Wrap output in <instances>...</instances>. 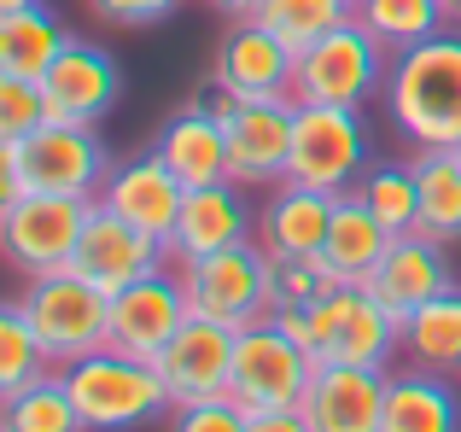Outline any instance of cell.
<instances>
[{
    "mask_svg": "<svg viewBox=\"0 0 461 432\" xmlns=\"http://www.w3.org/2000/svg\"><path fill=\"white\" fill-rule=\"evenodd\" d=\"M385 117L409 147L456 152L461 147V30L392 53L385 70Z\"/></svg>",
    "mask_w": 461,
    "mask_h": 432,
    "instance_id": "1",
    "label": "cell"
},
{
    "mask_svg": "<svg viewBox=\"0 0 461 432\" xmlns=\"http://www.w3.org/2000/svg\"><path fill=\"white\" fill-rule=\"evenodd\" d=\"M275 328L315 356V368H385L403 345V321L368 292L345 281L304 310H275Z\"/></svg>",
    "mask_w": 461,
    "mask_h": 432,
    "instance_id": "2",
    "label": "cell"
},
{
    "mask_svg": "<svg viewBox=\"0 0 461 432\" xmlns=\"http://www.w3.org/2000/svg\"><path fill=\"white\" fill-rule=\"evenodd\" d=\"M65 380H70V398H77L88 432H135V427H147V421L176 410L164 380H158V368L129 356V351H117V345L70 363Z\"/></svg>",
    "mask_w": 461,
    "mask_h": 432,
    "instance_id": "3",
    "label": "cell"
},
{
    "mask_svg": "<svg viewBox=\"0 0 461 432\" xmlns=\"http://www.w3.org/2000/svg\"><path fill=\"white\" fill-rule=\"evenodd\" d=\"M18 304H23V316H30V328L53 368L82 363V356L105 351V339H112V298L94 281H82L77 269L30 274Z\"/></svg>",
    "mask_w": 461,
    "mask_h": 432,
    "instance_id": "4",
    "label": "cell"
},
{
    "mask_svg": "<svg viewBox=\"0 0 461 432\" xmlns=\"http://www.w3.org/2000/svg\"><path fill=\"white\" fill-rule=\"evenodd\" d=\"M181 286H187L193 316L222 321V328H234V333L275 316V257L258 239L181 263Z\"/></svg>",
    "mask_w": 461,
    "mask_h": 432,
    "instance_id": "5",
    "label": "cell"
},
{
    "mask_svg": "<svg viewBox=\"0 0 461 432\" xmlns=\"http://www.w3.org/2000/svg\"><path fill=\"white\" fill-rule=\"evenodd\" d=\"M374 164V140L357 105H315L298 100V123H293V164L286 182L321 187V194H350L362 182V170Z\"/></svg>",
    "mask_w": 461,
    "mask_h": 432,
    "instance_id": "6",
    "label": "cell"
},
{
    "mask_svg": "<svg viewBox=\"0 0 461 432\" xmlns=\"http://www.w3.org/2000/svg\"><path fill=\"white\" fill-rule=\"evenodd\" d=\"M385 70H392V53L350 18L298 53L293 94L298 100H315V105H357L362 112L374 94H385Z\"/></svg>",
    "mask_w": 461,
    "mask_h": 432,
    "instance_id": "7",
    "label": "cell"
},
{
    "mask_svg": "<svg viewBox=\"0 0 461 432\" xmlns=\"http://www.w3.org/2000/svg\"><path fill=\"white\" fill-rule=\"evenodd\" d=\"M88 211H94V199H65V194H35V187H23L6 205V216H0V257H6L23 281H30V274L70 269Z\"/></svg>",
    "mask_w": 461,
    "mask_h": 432,
    "instance_id": "8",
    "label": "cell"
},
{
    "mask_svg": "<svg viewBox=\"0 0 461 432\" xmlns=\"http://www.w3.org/2000/svg\"><path fill=\"white\" fill-rule=\"evenodd\" d=\"M310 380H315V356L298 339H286L275 328V316L234 333V386H228V398L246 415L251 410H298Z\"/></svg>",
    "mask_w": 461,
    "mask_h": 432,
    "instance_id": "9",
    "label": "cell"
},
{
    "mask_svg": "<svg viewBox=\"0 0 461 432\" xmlns=\"http://www.w3.org/2000/svg\"><path fill=\"white\" fill-rule=\"evenodd\" d=\"M18 170L23 187L35 194H65V199H100L112 152L94 129L82 123H41L18 140Z\"/></svg>",
    "mask_w": 461,
    "mask_h": 432,
    "instance_id": "10",
    "label": "cell"
},
{
    "mask_svg": "<svg viewBox=\"0 0 461 432\" xmlns=\"http://www.w3.org/2000/svg\"><path fill=\"white\" fill-rule=\"evenodd\" d=\"M41 100H47V123L100 129L105 117H112V105L123 100V65H117L100 41H77V35H70V47L41 76Z\"/></svg>",
    "mask_w": 461,
    "mask_h": 432,
    "instance_id": "11",
    "label": "cell"
},
{
    "mask_svg": "<svg viewBox=\"0 0 461 432\" xmlns=\"http://www.w3.org/2000/svg\"><path fill=\"white\" fill-rule=\"evenodd\" d=\"M293 123H298V94H269V100H240L228 117V176L240 187H275L286 182L293 164Z\"/></svg>",
    "mask_w": 461,
    "mask_h": 432,
    "instance_id": "12",
    "label": "cell"
},
{
    "mask_svg": "<svg viewBox=\"0 0 461 432\" xmlns=\"http://www.w3.org/2000/svg\"><path fill=\"white\" fill-rule=\"evenodd\" d=\"M164 263H169L164 239H152L147 228L123 222L117 211H105L100 199H94L88 222H82V239H77V257H70V269H77L82 281H94L112 298V292H123L129 281H140V274H158Z\"/></svg>",
    "mask_w": 461,
    "mask_h": 432,
    "instance_id": "13",
    "label": "cell"
},
{
    "mask_svg": "<svg viewBox=\"0 0 461 432\" xmlns=\"http://www.w3.org/2000/svg\"><path fill=\"white\" fill-rule=\"evenodd\" d=\"M187 316H193V310H187L181 269L176 274H169V269L140 274V281H129L123 292H112V339H105V345H117V351L152 363V356L187 328Z\"/></svg>",
    "mask_w": 461,
    "mask_h": 432,
    "instance_id": "14",
    "label": "cell"
},
{
    "mask_svg": "<svg viewBox=\"0 0 461 432\" xmlns=\"http://www.w3.org/2000/svg\"><path fill=\"white\" fill-rule=\"evenodd\" d=\"M169 403H199V398H228L234 386V328L222 321L187 316V328L152 356Z\"/></svg>",
    "mask_w": 461,
    "mask_h": 432,
    "instance_id": "15",
    "label": "cell"
},
{
    "mask_svg": "<svg viewBox=\"0 0 461 432\" xmlns=\"http://www.w3.org/2000/svg\"><path fill=\"white\" fill-rule=\"evenodd\" d=\"M181 199H187V187H181V176L158 158V147H140V152H129L123 164H112V170H105V187H100L105 211H117L123 222L147 228V234L164 239V246H169V234H176Z\"/></svg>",
    "mask_w": 461,
    "mask_h": 432,
    "instance_id": "16",
    "label": "cell"
},
{
    "mask_svg": "<svg viewBox=\"0 0 461 432\" xmlns=\"http://www.w3.org/2000/svg\"><path fill=\"white\" fill-rule=\"evenodd\" d=\"M362 286H368V292L380 298L397 321H403V316H415L427 298L450 292V286H456V263H450V251H444V239L397 234L392 246H385V257L368 269V281H362Z\"/></svg>",
    "mask_w": 461,
    "mask_h": 432,
    "instance_id": "17",
    "label": "cell"
},
{
    "mask_svg": "<svg viewBox=\"0 0 461 432\" xmlns=\"http://www.w3.org/2000/svg\"><path fill=\"white\" fill-rule=\"evenodd\" d=\"M246 239H258V211L246 205L240 182L187 187L181 216H176V234H169V257L193 263V257H211V251L246 246Z\"/></svg>",
    "mask_w": 461,
    "mask_h": 432,
    "instance_id": "18",
    "label": "cell"
},
{
    "mask_svg": "<svg viewBox=\"0 0 461 432\" xmlns=\"http://www.w3.org/2000/svg\"><path fill=\"white\" fill-rule=\"evenodd\" d=\"M293 65H298V53L281 35H269L258 18H234V30L216 47L211 76L228 94H240V100H269V94H293Z\"/></svg>",
    "mask_w": 461,
    "mask_h": 432,
    "instance_id": "19",
    "label": "cell"
},
{
    "mask_svg": "<svg viewBox=\"0 0 461 432\" xmlns=\"http://www.w3.org/2000/svg\"><path fill=\"white\" fill-rule=\"evenodd\" d=\"M333 199L339 194H321V187H304V182H275L269 199L258 205V246L275 263L281 257H315L327 246Z\"/></svg>",
    "mask_w": 461,
    "mask_h": 432,
    "instance_id": "20",
    "label": "cell"
},
{
    "mask_svg": "<svg viewBox=\"0 0 461 432\" xmlns=\"http://www.w3.org/2000/svg\"><path fill=\"white\" fill-rule=\"evenodd\" d=\"M298 410L310 432H380L385 368H315Z\"/></svg>",
    "mask_w": 461,
    "mask_h": 432,
    "instance_id": "21",
    "label": "cell"
},
{
    "mask_svg": "<svg viewBox=\"0 0 461 432\" xmlns=\"http://www.w3.org/2000/svg\"><path fill=\"white\" fill-rule=\"evenodd\" d=\"M380 432H461V392L438 368H397L385 374Z\"/></svg>",
    "mask_w": 461,
    "mask_h": 432,
    "instance_id": "22",
    "label": "cell"
},
{
    "mask_svg": "<svg viewBox=\"0 0 461 432\" xmlns=\"http://www.w3.org/2000/svg\"><path fill=\"white\" fill-rule=\"evenodd\" d=\"M158 158L181 176V187H211V182H234L228 176V129L204 112L199 100L181 105L164 129H158Z\"/></svg>",
    "mask_w": 461,
    "mask_h": 432,
    "instance_id": "23",
    "label": "cell"
},
{
    "mask_svg": "<svg viewBox=\"0 0 461 432\" xmlns=\"http://www.w3.org/2000/svg\"><path fill=\"white\" fill-rule=\"evenodd\" d=\"M392 228L380 222V216L368 211V199L350 187V194H339L333 199V222H327V246H321V257L333 263V274L339 281H368V269L385 257V246H392Z\"/></svg>",
    "mask_w": 461,
    "mask_h": 432,
    "instance_id": "24",
    "label": "cell"
},
{
    "mask_svg": "<svg viewBox=\"0 0 461 432\" xmlns=\"http://www.w3.org/2000/svg\"><path fill=\"white\" fill-rule=\"evenodd\" d=\"M65 47H70V35L47 12V0L41 6H23V12H0V76L41 82Z\"/></svg>",
    "mask_w": 461,
    "mask_h": 432,
    "instance_id": "25",
    "label": "cell"
},
{
    "mask_svg": "<svg viewBox=\"0 0 461 432\" xmlns=\"http://www.w3.org/2000/svg\"><path fill=\"white\" fill-rule=\"evenodd\" d=\"M403 351H409V363H420V368L456 374L461 368V286L427 298L415 316H403Z\"/></svg>",
    "mask_w": 461,
    "mask_h": 432,
    "instance_id": "26",
    "label": "cell"
},
{
    "mask_svg": "<svg viewBox=\"0 0 461 432\" xmlns=\"http://www.w3.org/2000/svg\"><path fill=\"white\" fill-rule=\"evenodd\" d=\"M415 182H420V216H415V234L427 239H461V158L456 152H427L415 147Z\"/></svg>",
    "mask_w": 461,
    "mask_h": 432,
    "instance_id": "27",
    "label": "cell"
},
{
    "mask_svg": "<svg viewBox=\"0 0 461 432\" xmlns=\"http://www.w3.org/2000/svg\"><path fill=\"white\" fill-rule=\"evenodd\" d=\"M0 427L6 432H88L77 398H70L65 368H47V374H35L23 392H12V398L0 403Z\"/></svg>",
    "mask_w": 461,
    "mask_h": 432,
    "instance_id": "28",
    "label": "cell"
},
{
    "mask_svg": "<svg viewBox=\"0 0 461 432\" xmlns=\"http://www.w3.org/2000/svg\"><path fill=\"white\" fill-rule=\"evenodd\" d=\"M357 23L385 47V53H403V47L450 30L444 0H357Z\"/></svg>",
    "mask_w": 461,
    "mask_h": 432,
    "instance_id": "29",
    "label": "cell"
},
{
    "mask_svg": "<svg viewBox=\"0 0 461 432\" xmlns=\"http://www.w3.org/2000/svg\"><path fill=\"white\" fill-rule=\"evenodd\" d=\"M251 18H258L269 35H281L293 53H304V47H315L327 30H339V23L357 18V6H350V0H258Z\"/></svg>",
    "mask_w": 461,
    "mask_h": 432,
    "instance_id": "30",
    "label": "cell"
},
{
    "mask_svg": "<svg viewBox=\"0 0 461 432\" xmlns=\"http://www.w3.org/2000/svg\"><path fill=\"white\" fill-rule=\"evenodd\" d=\"M357 194L368 199V211L380 216L392 234H415V216H420V182H415V164H368L357 182Z\"/></svg>",
    "mask_w": 461,
    "mask_h": 432,
    "instance_id": "31",
    "label": "cell"
},
{
    "mask_svg": "<svg viewBox=\"0 0 461 432\" xmlns=\"http://www.w3.org/2000/svg\"><path fill=\"white\" fill-rule=\"evenodd\" d=\"M47 368L53 363H47L23 304H0V403H6L12 392H23L35 374H47Z\"/></svg>",
    "mask_w": 461,
    "mask_h": 432,
    "instance_id": "32",
    "label": "cell"
},
{
    "mask_svg": "<svg viewBox=\"0 0 461 432\" xmlns=\"http://www.w3.org/2000/svg\"><path fill=\"white\" fill-rule=\"evenodd\" d=\"M333 286H345L333 274V263L315 251V257H281L275 263V310H304L315 298H327Z\"/></svg>",
    "mask_w": 461,
    "mask_h": 432,
    "instance_id": "33",
    "label": "cell"
},
{
    "mask_svg": "<svg viewBox=\"0 0 461 432\" xmlns=\"http://www.w3.org/2000/svg\"><path fill=\"white\" fill-rule=\"evenodd\" d=\"M47 123V100H41V82H23V76H0V140H23L30 129Z\"/></svg>",
    "mask_w": 461,
    "mask_h": 432,
    "instance_id": "34",
    "label": "cell"
},
{
    "mask_svg": "<svg viewBox=\"0 0 461 432\" xmlns=\"http://www.w3.org/2000/svg\"><path fill=\"white\" fill-rule=\"evenodd\" d=\"M169 432H246V410L234 398H199L169 410Z\"/></svg>",
    "mask_w": 461,
    "mask_h": 432,
    "instance_id": "35",
    "label": "cell"
},
{
    "mask_svg": "<svg viewBox=\"0 0 461 432\" xmlns=\"http://www.w3.org/2000/svg\"><path fill=\"white\" fill-rule=\"evenodd\" d=\"M88 12L100 23H117V30H152V23L176 18L181 0H88Z\"/></svg>",
    "mask_w": 461,
    "mask_h": 432,
    "instance_id": "36",
    "label": "cell"
},
{
    "mask_svg": "<svg viewBox=\"0 0 461 432\" xmlns=\"http://www.w3.org/2000/svg\"><path fill=\"white\" fill-rule=\"evenodd\" d=\"M246 432H310V421H304V410H251Z\"/></svg>",
    "mask_w": 461,
    "mask_h": 432,
    "instance_id": "37",
    "label": "cell"
},
{
    "mask_svg": "<svg viewBox=\"0 0 461 432\" xmlns=\"http://www.w3.org/2000/svg\"><path fill=\"white\" fill-rule=\"evenodd\" d=\"M23 194V170H18V140H0V216Z\"/></svg>",
    "mask_w": 461,
    "mask_h": 432,
    "instance_id": "38",
    "label": "cell"
},
{
    "mask_svg": "<svg viewBox=\"0 0 461 432\" xmlns=\"http://www.w3.org/2000/svg\"><path fill=\"white\" fill-rule=\"evenodd\" d=\"M216 12H228V18H251L258 12V0H211Z\"/></svg>",
    "mask_w": 461,
    "mask_h": 432,
    "instance_id": "39",
    "label": "cell"
},
{
    "mask_svg": "<svg viewBox=\"0 0 461 432\" xmlns=\"http://www.w3.org/2000/svg\"><path fill=\"white\" fill-rule=\"evenodd\" d=\"M444 18H450V30H461V0H444Z\"/></svg>",
    "mask_w": 461,
    "mask_h": 432,
    "instance_id": "40",
    "label": "cell"
},
{
    "mask_svg": "<svg viewBox=\"0 0 461 432\" xmlns=\"http://www.w3.org/2000/svg\"><path fill=\"white\" fill-rule=\"evenodd\" d=\"M23 6H41V0H0V12H23Z\"/></svg>",
    "mask_w": 461,
    "mask_h": 432,
    "instance_id": "41",
    "label": "cell"
},
{
    "mask_svg": "<svg viewBox=\"0 0 461 432\" xmlns=\"http://www.w3.org/2000/svg\"><path fill=\"white\" fill-rule=\"evenodd\" d=\"M456 158H461V147H456Z\"/></svg>",
    "mask_w": 461,
    "mask_h": 432,
    "instance_id": "42",
    "label": "cell"
},
{
    "mask_svg": "<svg viewBox=\"0 0 461 432\" xmlns=\"http://www.w3.org/2000/svg\"><path fill=\"white\" fill-rule=\"evenodd\" d=\"M350 6H357V0H350Z\"/></svg>",
    "mask_w": 461,
    "mask_h": 432,
    "instance_id": "43",
    "label": "cell"
},
{
    "mask_svg": "<svg viewBox=\"0 0 461 432\" xmlns=\"http://www.w3.org/2000/svg\"><path fill=\"white\" fill-rule=\"evenodd\" d=\"M0 432H6V427H0Z\"/></svg>",
    "mask_w": 461,
    "mask_h": 432,
    "instance_id": "44",
    "label": "cell"
}]
</instances>
